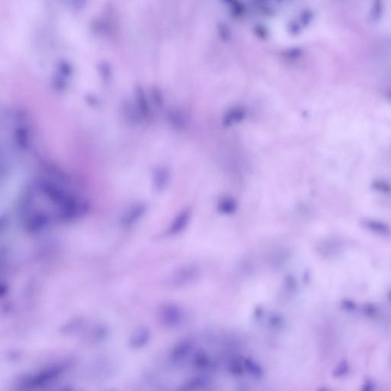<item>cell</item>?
Here are the masks:
<instances>
[{
    "mask_svg": "<svg viewBox=\"0 0 391 391\" xmlns=\"http://www.w3.org/2000/svg\"><path fill=\"white\" fill-rule=\"evenodd\" d=\"M65 368L66 366L63 364H59L42 370L40 372H38V374L36 373L34 375H27L21 381V386L29 389L47 385L61 376L65 371Z\"/></svg>",
    "mask_w": 391,
    "mask_h": 391,
    "instance_id": "obj_1",
    "label": "cell"
},
{
    "mask_svg": "<svg viewBox=\"0 0 391 391\" xmlns=\"http://www.w3.org/2000/svg\"><path fill=\"white\" fill-rule=\"evenodd\" d=\"M158 314L161 323L168 328L180 326L184 319V312L182 308L172 303L161 305Z\"/></svg>",
    "mask_w": 391,
    "mask_h": 391,
    "instance_id": "obj_2",
    "label": "cell"
},
{
    "mask_svg": "<svg viewBox=\"0 0 391 391\" xmlns=\"http://www.w3.org/2000/svg\"><path fill=\"white\" fill-rule=\"evenodd\" d=\"M200 270L195 265H186L176 270L172 275L171 282L175 287H182L191 284L198 278Z\"/></svg>",
    "mask_w": 391,
    "mask_h": 391,
    "instance_id": "obj_3",
    "label": "cell"
},
{
    "mask_svg": "<svg viewBox=\"0 0 391 391\" xmlns=\"http://www.w3.org/2000/svg\"><path fill=\"white\" fill-rule=\"evenodd\" d=\"M192 349H193V343L190 339L182 340L174 348L173 351H172L171 356H170L171 361L174 363L183 361L185 358L188 357Z\"/></svg>",
    "mask_w": 391,
    "mask_h": 391,
    "instance_id": "obj_4",
    "label": "cell"
},
{
    "mask_svg": "<svg viewBox=\"0 0 391 391\" xmlns=\"http://www.w3.org/2000/svg\"><path fill=\"white\" fill-rule=\"evenodd\" d=\"M191 218V212L189 210L182 211L177 217L174 220L172 225L168 228V234L171 235H175L183 232L186 226L188 225Z\"/></svg>",
    "mask_w": 391,
    "mask_h": 391,
    "instance_id": "obj_5",
    "label": "cell"
},
{
    "mask_svg": "<svg viewBox=\"0 0 391 391\" xmlns=\"http://www.w3.org/2000/svg\"><path fill=\"white\" fill-rule=\"evenodd\" d=\"M151 338L149 329L146 327H139L134 331L130 339V346L133 348H140L145 346Z\"/></svg>",
    "mask_w": 391,
    "mask_h": 391,
    "instance_id": "obj_6",
    "label": "cell"
},
{
    "mask_svg": "<svg viewBox=\"0 0 391 391\" xmlns=\"http://www.w3.org/2000/svg\"><path fill=\"white\" fill-rule=\"evenodd\" d=\"M245 116H246V110L245 108L242 107V106L232 108L227 112L226 114L224 116V125L229 126L240 123L245 119Z\"/></svg>",
    "mask_w": 391,
    "mask_h": 391,
    "instance_id": "obj_7",
    "label": "cell"
},
{
    "mask_svg": "<svg viewBox=\"0 0 391 391\" xmlns=\"http://www.w3.org/2000/svg\"><path fill=\"white\" fill-rule=\"evenodd\" d=\"M237 209L236 201L230 197H223L218 203V210L224 214H232Z\"/></svg>",
    "mask_w": 391,
    "mask_h": 391,
    "instance_id": "obj_8",
    "label": "cell"
},
{
    "mask_svg": "<svg viewBox=\"0 0 391 391\" xmlns=\"http://www.w3.org/2000/svg\"><path fill=\"white\" fill-rule=\"evenodd\" d=\"M245 370L255 378H260L263 376V371L261 367L256 361L251 358H245L243 361Z\"/></svg>",
    "mask_w": 391,
    "mask_h": 391,
    "instance_id": "obj_9",
    "label": "cell"
},
{
    "mask_svg": "<svg viewBox=\"0 0 391 391\" xmlns=\"http://www.w3.org/2000/svg\"><path fill=\"white\" fill-rule=\"evenodd\" d=\"M209 381L207 378L204 377H197L187 381L183 385V390L184 391H195V390H200L205 388L208 385Z\"/></svg>",
    "mask_w": 391,
    "mask_h": 391,
    "instance_id": "obj_10",
    "label": "cell"
},
{
    "mask_svg": "<svg viewBox=\"0 0 391 391\" xmlns=\"http://www.w3.org/2000/svg\"><path fill=\"white\" fill-rule=\"evenodd\" d=\"M193 364L200 369H205L210 364V359L204 353H198L193 358Z\"/></svg>",
    "mask_w": 391,
    "mask_h": 391,
    "instance_id": "obj_11",
    "label": "cell"
},
{
    "mask_svg": "<svg viewBox=\"0 0 391 391\" xmlns=\"http://www.w3.org/2000/svg\"><path fill=\"white\" fill-rule=\"evenodd\" d=\"M229 370H230L231 372H232V374H234V375H242V373H243L244 371H245L243 362H239L238 360L235 359V361H233L232 363H231L230 367H229Z\"/></svg>",
    "mask_w": 391,
    "mask_h": 391,
    "instance_id": "obj_12",
    "label": "cell"
},
{
    "mask_svg": "<svg viewBox=\"0 0 391 391\" xmlns=\"http://www.w3.org/2000/svg\"><path fill=\"white\" fill-rule=\"evenodd\" d=\"M282 323V319L279 316H274L270 318V324L275 327H278Z\"/></svg>",
    "mask_w": 391,
    "mask_h": 391,
    "instance_id": "obj_13",
    "label": "cell"
}]
</instances>
